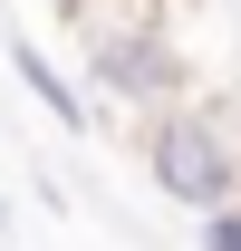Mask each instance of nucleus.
<instances>
[{
	"label": "nucleus",
	"instance_id": "obj_1",
	"mask_svg": "<svg viewBox=\"0 0 241 251\" xmlns=\"http://www.w3.org/2000/svg\"><path fill=\"white\" fill-rule=\"evenodd\" d=\"M145 174L174 193L183 213L241 203V135H232V116L222 106H193V97L154 106L145 116Z\"/></svg>",
	"mask_w": 241,
	"mask_h": 251
},
{
	"label": "nucleus",
	"instance_id": "obj_2",
	"mask_svg": "<svg viewBox=\"0 0 241 251\" xmlns=\"http://www.w3.org/2000/svg\"><path fill=\"white\" fill-rule=\"evenodd\" d=\"M87 77H96V97H116V106H135V116H154V106H174V97L193 87L183 58H174V39H164V20L87 39Z\"/></svg>",
	"mask_w": 241,
	"mask_h": 251
},
{
	"label": "nucleus",
	"instance_id": "obj_3",
	"mask_svg": "<svg viewBox=\"0 0 241 251\" xmlns=\"http://www.w3.org/2000/svg\"><path fill=\"white\" fill-rule=\"evenodd\" d=\"M10 68H20V87H29L39 106L58 116V126H87V106H77V87H68V77H58L48 58H39V49H10Z\"/></svg>",
	"mask_w": 241,
	"mask_h": 251
},
{
	"label": "nucleus",
	"instance_id": "obj_4",
	"mask_svg": "<svg viewBox=\"0 0 241 251\" xmlns=\"http://www.w3.org/2000/svg\"><path fill=\"white\" fill-rule=\"evenodd\" d=\"M203 251H241V203H212L203 213Z\"/></svg>",
	"mask_w": 241,
	"mask_h": 251
},
{
	"label": "nucleus",
	"instance_id": "obj_5",
	"mask_svg": "<svg viewBox=\"0 0 241 251\" xmlns=\"http://www.w3.org/2000/svg\"><path fill=\"white\" fill-rule=\"evenodd\" d=\"M0 222H10V213H0Z\"/></svg>",
	"mask_w": 241,
	"mask_h": 251
}]
</instances>
